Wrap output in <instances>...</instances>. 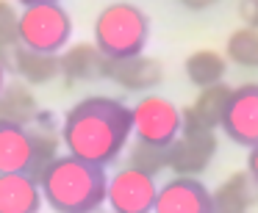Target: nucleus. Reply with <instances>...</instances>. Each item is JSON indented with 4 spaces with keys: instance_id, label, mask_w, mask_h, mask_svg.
<instances>
[{
    "instance_id": "obj_4",
    "label": "nucleus",
    "mask_w": 258,
    "mask_h": 213,
    "mask_svg": "<svg viewBox=\"0 0 258 213\" xmlns=\"http://www.w3.org/2000/svg\"><path fill=\"white\" fill-rule=\"evenodd\" d=\"M73 39V17L61 3L23 6L17 23V45L39 53H58Z\"/></svg>"
},
{
    "instance_id": "obj_23",
    "label": "nucleus",
    "mask_w": 258,
    "mask_h": 213,
    "mask_svg": "<svg viewBox=\"0 0 258 213\" xmlns=\"http://www.w3.org/2000/svg\"><path fill=\"white\" fill-rule=\"evenodd\" d=\"M247 174L252 177V183L258 185V144L255 147H250V155H247V169H244Z\"/></svg>"
},
{
    "instance_id": "obj_10",
    "label": "nucleus",
    "mask_w": 258,
    "mask_h": 213,
    "mask_svg": "<svg viewBox=\"0 0 258 213\" xmlns=\"http://www.w3.org/2000/svg\"><path fill=\"white\" fill-rule=\"evenodd\" d=\"M153 213H211V191L197 177H172L158 185Z\"/></svg>"
},
{
    "instance_id": "obj_19",
    "label": "nucleus",
    "mask_w": 258,
    "mask_h": 213,
    "mask_svg": "<svg viewBox=\"0 0 258 213\" xmlns=\"http://www.w3.org/2000/svg\"><path fill=\"white\" fill-rule=\"evenodd\" d=\"M225 61L258 69V28H236L225 42Z\"/></svg>"
},
{
    "instance_id": "obj_14",
    "label": "nucleus",
    "mask_w": 258,
    "mask_h": 213,
    "mask_svg": "<svg viewBox=\"0 0 258 213\" xmlns=\"http://www.w3.org/2000/svg\"><path fill=\"white\" fill-rule=\"evenodd\" d=\"M228 97L230 86L225 80L200 89L189 108H180V130H217L228 108Z\"/></svg>"
},
{
    "instance_id": "obj_21",
    "label": "nucleus",
    "mask_w": 258,
    "mask_h": 213,
    "mask_svg": "<svg viewBox=\"0 0 258 213\" xmlns=\"http://www.w3.org/2000/svg\"><path fill=\"white\" fill-rule=\"evenodd\" d=\"M17 23H20V12L9 0H0V50L17 45Z\"/></svg>"
},
{
    "instance_id": "obj_12",
    "label": "nucleus",
    "mask_w": 258,
    "mask_h": 213,
    "mask_svg": "<svg viewBox=\"0 0 258 213\" xmlns=\"http://www.w3.org/2000/svg\"><path fill=\"white\" fill-rule=\"evenodd\" d=\"M0 61L9 72H17L25 86H45L58 78V56L53 53H39L14 45L0 50Z\"/></svg>"
},
{
    "instance_id": "obj_20",
    "label": "nucleus",
    "mask_w": 258,
    "mask_h": 213,
    "mask_svg": "<svg viewBox=\"0 0 258 213\" xmlns=\"http://www.w3.org/2000/svg\"><path fill=\"white\" fill-rule=\"evenodd\" d=\"M128 166L139 169V172L150 174H161L167 169V147H156V144H145V141H134L128 150Z\"/></svg>"
},
{
    "instance_id": "obj_25",
    "label": "nucleus",
    "mask_w": 258,
    "mask_h": 213,
    "mask_svg": "<svg viewBox=\"0 0 258 213\" xmlns=\"http://www.w3.org/2000/svg\"><path fill=\"white\" fill-rule=\"evenodd\" d=\"M6 83H9V69L3 67V61H0V91L6 89Z\"/></svg>"
},
{
    "instance_id": "obj_1",
    "label": "nucleus",
    "mask_w": 258,
    "mask_h": 213,
    "mask_svg": "<svg viewBox=\"0 0 258 213\" xmlns=\"http://www.w3.org/2000/svg\"><path fill=\"white\" fill-rule=\"evenodd\" d=\"M58 141L78 161L111 166L131 141V105L106 94L84 97L64 114Z\"/></svg>"
},
{
    "instance_id": "obj_24",
    "label": "nucleus",
    "mask_w": 258,
    "mask_h": 213,
    "mask_svg": "<svg viewBox=\"0 0 258 213\" xmlns=\"http://www.w3.org/2000/svg\"><path fill=\"white\" fill-rule=\"evenodd\" d=\"M183 9H189V12H206V9L217 6L219 0H178Z\"/></svg>"
},
{
    "instance_id": "obj_26",
    "label": "nucleus",
    "mask_w": 258,
    "mask_h": 213,
    "mask_svg": "<svg viewBox=\"0 0 258 213\" xmlns=\"http://www.w3.org/2000/svg\"><path fill=\"white\" fill-rule=\"evenodd\" d=\"M20 6H39V3H61V0H17Z\"/></svg>"
},
{
    "instance_id": "obj_15",
    "label": "nucleus",
    "mask_w": 258,
    "mask_h": 213,
    "mask_svg": "<svg viewBox=\"0 0 258 213\" xmlns=\"http://www.w3.org/2000/svg\"><path fill=\"white\" fill-rule=\"evenodd\" d=\"M42 207L34 174H0V213H39Z\"/></svg>"
},
{
    "instance_id": "obj_9",
    "label": "nucleus",
    "mask_w": 258,
    "mask_h": 213,
    "mask_svg": "<svg viewBox=\"0 0 258 213\" xmlns=\"http://www.w3.org/2000/svg\"><path fill=\"white\" fill-rule=\"evenodd\" d=\"M0 174H39L31 125L0 122Z\"/></svg>"
},
{
    "instance_id": "obj_3",
    "label": "nucleus",
    "mask_w": 258,
    "mask_h": 213,
    "mask_svg": "<svg viewBox=\"0 0 258 213\" xmlns=\"http://www.w3.org/2000/svg\"><path fill=\"white\" fill-rule=\"evenodd\" d=\"M92 34H95L92 45L108 61L142 56L150 42V17L136 3L117 0V3H108L106 9H100Z\"/></svg>"
},
{
    "instance_id": "obj_17",
    "label": "nucleus",
    "mask_w": 258,
    "mask_h": 213,
    "mask_svg": "<svg viewBox=\"0 0 258 213\" xmlns=\"http://www.w3.org/2000/svg\"><path fill=\"white\" fill-rule=\"evenodd\" d=\"M183 72L197 89H206V86L222 83L225 72H228V61H225L222 53L211 50V47H200V50L189 53L183 61Z\"/></svg>"
},
{
    "instance_id": "obj_13",
    "label": "nucleus",
    "mask_w": 258,
    "mask_h": 213,
    "mask_svg": "<svg viewBox=\"0 0 258 213\" xmlns=\"http://www.w3.org/2000/svg\"><path fill=\"white\" fill-rule=\"evenodd\" d=\"M106 78L125 91H150L164 80V67L153 56H131L106 64Z\"/></svg>"
},
{
    "instance_id": "obj_5",
    "label": "nucleus",
    "mask_w": 258,
    "mask_h": 213,
    "mask_svg": "<svg viewBox=\"0 0 258 213\" xmlns=\"http://www.w3.org/2000/svg\"><path fill=\"white\" fill-rule=\"evenodd\" d=\"M131 136L145 144L169 147L180 136V108L158 94L142 97L131 105Z\"/></svg>"
},
{
    "instance_id": "obj_18",
    "label": "nucleus",
    "mask_w": 258,
    "mask_h": 213,
    "mask_svg": "<svg viewBox=\"0 0 258 213\" xmlns=\"http://www.w3.org/2000/svg\"><path fill=\"white\" fill-rule=\"evenodd\" d=\"M39 117V105L36 97L25 83H6V89L0 91V122H14V125H34Z\"/></svg>"
},
{
    "instance_id": "obj_6",
    "label": "nucleus",
    "mask_w": 258,
    "mask_h": 213,
    "mask_svg": "<svg viewBox=\"0 0 258 213\" xmlns=\"http://www.w3.org/2000/svg\"><path fill=\"white\" fill-rule=\"evenodd\" d=\"M158 194L156 177L128 166L108 174L106 183V205L111 213H153Z\"/></svg>"
},
{
    "instance_id": "obj_16",
    "label": "nucleus",
    "mask_w": 258,
    "mask_h": 213,
    "mask_svg": "<svg viewBox=\"0 0 258 213\" xmlns=\"http://www.w3.org/2000/svg\"><path fill=\"white\" fill-rule=\"evenodd\" d=\"M258 202V185L247 172H233L211 191V213H250Z\"/></svg>"
},
{
    "instance_id": "obj_2",
    "label": "nucleus",
    "mask_w": 258,
    "mask_h": 213,
    "mask_svg": "<svg viewBox=\"0 0 258 213\" xmlns=\"http://www.w3.org/2000/svg\"><path fill=\"white\" fill-rule=\"evenodd\" d=\"M42 202L53 213H97L106 205V169L78 161L73 155H56L39 174Z\"/></svg>"
},
{
    "instance_id": "obj_11",
    "label": "nucleus",
    "mask_w": 258,
    "mask_h": 213,
    "mask_svg": "<svg viewBox=\"0 0 258 213\" xmlns=\"http://www.w3.org/2000/svg\"><path fill=\"white\" fill-rule=\"evenodd\" d=\"M106 64H108V58L92 42L67 45L58 53V78H64L67 86L100 80V78H106Z\"/></svg>"
},
{
    "instance_id": "obj_22",
    "label": "nucleus",
    "mask_w": 258,
    "mask_h": 213,
    "mask_svg": "<svg viewBox=\"0 0 258 213\" xmlns=\"http://www.w3.org/2000/svg\"><path fill=\"white\" fill-rule=\"evenodd\" d=\"M236 14L244 23V28H258V0H239Z\"/></svg>"
},
{
    "instance_id": "obj_7",
    "label": "nucleus",
    "mask_w": 258,
    "mask_h": 213,
    "mask_svg": "<svg viewBox=\"0 0 258 213\" xmlns=\"http://www.w3.org/2000/svg\"><path fill=\"white\" fill-rule=\"evenodd\" d=\"M217 155V133L214 130H180V136L167 147V169L175 177H197L208 169Z\"/></svg>"
},
{
    "instance_id": "obj_8",
    "label": "nucleus",
    "mask_w": 258,
    "mask_h": 213,
    "mask_svg": "<svg viewBox=\"0 0 258 213\" xmlns=\"http://www.w3.org/2000/svg\"><path fill=\"white\" fill-rule=\"evenodd\" d=\"M219 128L239 147L258 144V83H241L230 89L228 108Z\"/></svg>"
}]
</instances>
